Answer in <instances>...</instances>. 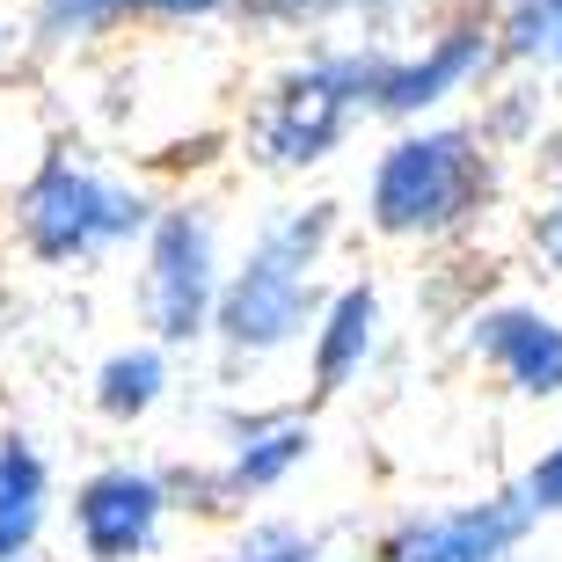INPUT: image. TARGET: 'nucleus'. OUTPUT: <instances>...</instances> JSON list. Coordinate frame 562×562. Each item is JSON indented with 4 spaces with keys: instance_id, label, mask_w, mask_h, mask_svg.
<instances>
[{
    "instance_id": "f257e3e1",
    "label": "nucleus",
    "mask_w": 562,
    "mask_h": 562,
    "mask_svg": "<svg viewBox=\"0 0 562 562\" xmlns=\"http://www.w3.org/2000/svg\"><path fill=\"white\" fill-rule=\"evenodd\" d=\"M336 241V205H292L263 220L249 256L220 278V307H212V336L227 344V358H278L300 336H314L322 314V256Z\"/></svg>"
},
{
    "instance_id": "f03ea898",
    "label": "nucleus",
    "mask_w": 562,
    "mask_h": 562,
    "mask_svg": "<svg viewBox=\"0 0 562 562\" xmlns=\"http://www.w3.org/2000/svg\"><path fill=\"white\" fill-rule=\"evenodd\" d=\"M497 205V154L490 132L468 125H409L387 139L366 183V220L387 241H453Z\"/></svg>"
},
{
    "instance_id": "7ed1b4c3",
    "label": "nucleus",
    "mask_w": 562,
    "mask_h": 562,
    "mask_svg": "<svg viewBox=\"0 0 562 562\" xmlns=\"http://www.w3.org/2000/svg\"><path fill=\"white\" fill-rule=\"evenodd\" d=\"M387 66V44H344L285 66L249 125V146L263 168H314L351 139L358 117H373V88Z\"/></svg>"
},
{
    "instance_id": "20e7f679",
    "label": "nucleus",
    "mask_w": 562,
    "mask_h": 562,
    "mask_svg": "<svg viewBox=\"0 0 562 562\" xmlns=\"http://www.w3.org/2000/svg\"><path fill=\"white\" fill-rule=\"evenodd\" d=\"M15 227L37 263H88L103 249L139 241L154 227V205L139 190L110 183L103 168L74 161V154H44L37 176L15 190Z\"/></svg>"
},
{
    "instance_id": "39448f33",
    "label": "nucleus",
    "mask_w": 562,
    "mask_h": 562,
    "mask_svg": "<svg viewBox=\"0 0 562 562\" xmlns=\"http://www.w3.org/2000/svg\"><path fill=\"white\" fill-rule=\"evenodd\" d=\"M220 227L205 205H168L146 227V329L154 344H205L212 307H220Z\"/></svg>"
},
{
    "instance_id": "423d86ee",
    "label": "nucleus",
    "mask_w": 562,
    "mask_h": 562,
    "mask_svg": "<svg viewBox=\"0 0 562 562\" xmlns=\"http://www.w3.org/2000/svg\"><path fill=\"white\" fill-rule=\"evenodd\" d=\"M533 526L541 519L526 512L519 490H497V497L453 504V512H417V519L387 526L373 562H512Z\"/></svg>"
},
{
    "instance_id": "0eeeda50",
    "label": "nucleus",
    "mask_w": 562,
    "mask_h": 562,
    "mask_svg": "<svg viewBox=\"0 0 562 562\" xmlns=\"http://www.w3.org/2000/svg\"><path fill=\"white\" fill-rule=\"evenodd\" d=\"M497 66V15H460L438 37H424L417 52H387L373 88V117H424L446 95L475 88Z\"/></svg>"
},
{
    "instance_id": "6e6552de",
    "label": "nucleus",
    "mask_w": 562,
    "mask_h": 562,
    "mask_svg": "<svg viewBox=\"0 0 562 562\" xmlns=\"http://www.w3.org/2000/svg\"><path fill=\"white\" fill-rule=\"evenodd\" d=\"M168 519V482L146 468H95L74 490V541L81 562H139L154 555Z\"/></svg>"
},
{
    "instance_id": "1a4fd4ad",
    "label": "nucleus",
    "mask_w": 562,
    "mask_h": 562,
    "mask_svg": "<svg viewBox=\"0 0 562 562\" xmlns=\"http://www.w3.org/2000/svg\"><path fill=\"white\" fill-rule=\"evenodd\" d=\"M468 344L490 373L526 402H555L562 395V322L533 300H497L468 322Z\"/></svg>"
},
{
    "instance_id": "9d476101",
    "label": "nucleus",
    "mask_w": 562,
    "mask_h": 562,
    "mask_svg": "<svg viewBox=\"0 0 562 562\" xmlns=\"http://www.w3.org/2000/svg\"><path fill=\"white\" fill-rule=\"evenodd\" d=\"M380 351V292L373 285H344L322 300L314 314V351H307V373H314V395H344Z\"/></svg>"
},
{
    "instance_id": "9b49d317",
    "label": "nucleus",
    "mask_w": 562,
    "mask_h": 562,
    "mask_svg": "<svg viewBox=\"0 0 562 562\" xmlns=\"http://www.w3.org/2000/svg\"><path fill=\"white\" fill-rule=\"evenodd\" d=\"M314 453V424L292 417V409H271V417H241L234 424V446H227V468H220V497L241 504V497H263L278 482Z\"/></svg>"
},
{
    "instance_id": "f8f14e48",
    "label": "nucleus",
    "mask_w": 562,
    "mask_h": 562,
    "mask_svg": "<svg viewBox=\"0 0 562 562\" xmlns=\"http://www.w3.org/2000/svg\"><path fill=\"white\" fill-rule=\"evenodd\" d=\"M52 512V468L30 438H0V562H22Z\"/></svg>"
},
{
    "instance_id": "ddd939ff",
    "label": "nucleus",
    "mask_w": 562,
    "mask_h": 562,
    "mask_svg": "<svg viewBox=\"0 0 562 562\" xmlns=\"http://www.w3.org/2000/svg\"><path fill=\"white\" fill-rule=\"evenodd\" d=\"M168 387V358L161 344H125V351L103 358V373H95V409L110 424H139Z\"/></svg>"
},
{
    "instance_id": "4468645a",
    "label": "nucleus",
    "mask_w": 562,
    "mask_h": 562,
    "mask_svg": "<svg viewBox=\"0 0 562 562\" xmlns=\"http://www.w3.org/2000/svg\"><path fill=\"white\" fill-rule=\"evenodd\" d=\"M497 59H512V66H555V74H562V0H504V15H497Z\"/></svg>"
},
{
    "instance_id": "2eb2a0df",
    "label": "nucleus",
    "mask_w": 562,
    "mask_h": 562,
    "mask_svg": "<svg viewBox=\"0 0 562 562\" xmlns=\"http://www.w3.org/2000/svg\"><path fill=\"white\" fill-rule=\"evenodd\" d=\"M249 15L278 22V30H329V22H366V30H387V22L409 15V0H241Z\"/></svg>"
},
{
    "instance_id": "dca6fc26",
    "label": "nucleus",
    "mask_w": 562,
    "mask_h": 562,
    "mask_svg": "<svg viewBox=\"0 0 562 562\" xmlns=\"http://www.w3.org/2000/svg\"><path fill=\"white\" fill-rule=\"evenodd\" d=\"M132 22V0H37V37L44 44H88Z\"/></svg>"
},
{
    "instance_id": "f3484780",
    "label": "nucleus",
    "mask_w": 562,
    "mask_h": 562,
    "mask_svg": "<svg viewBox=\"0 0 562 562\" xmlns=\"http://www.w3.org/2000/svg\"><path fill=\"white\" fill-rule=\"evenodd\" d=\"M519 497L533 519H562V438L555 446H541V460L519 475Z\"/></svg>"
},
{
    "instance_id": "a211bd4d",
    "label": "nucleus",
    "mask_w": 562,
    "mask_h": 562,
    "mask_svg": "<svg viewBox=\"0 0 562 562\" xmlns=\"http://www.w3.org/2000/svg\"><path fill=\"white\" fill-rule=\"evenodd\" d=\"M227 8H241V0H132V15H146V22H212Z\"/></svg>"
},
{
    "instance_id": "6ab92c4d",
    "label": "nucleus",
    "mask_w": 562,
    "mask_h": 562,
    "mask_svg": "<svg viewBox=\"0 0 562 562\" xmlns=\"http://www.w3.org/2000/svg\"><path fill=\"white\" fill-rule=\"evenodd\" d=\"M220 562H336V555H329V548L292 541V533H263L256 548H241V555H220Z\"/></svg>"
},
{
    "instance_id": "aec40b11",
    "label": "nucleus",
    "mask_w": 562,
    "mask_h": 562,
    "mask_svg": "<svg viewBox=\"0 0 562 562\" xmlns=\"http://www.w3.org/2000/svg\"><path fill=\"white\" fill-rule=\"evenodd\" d=\"M533 249H541L548 263L562 271V190L548 198V212H541V220H533Z\"/></svg>"
},
{
    "instance_id": "412c9836",
    "label": "nucleus",
    "mask_w": 562,
    "mask_h": 562,
    "mask_svg": "<svg viewBox=\"0 0 562 562\" xmlns=\"http://www.w3.org/2000/svg\"><path fill=\"white\" fill-rule=\"evenodd\" d=\"M8 322H15V300H8V285H0V336H8Z\"/></svg>"
}]
</instances>
